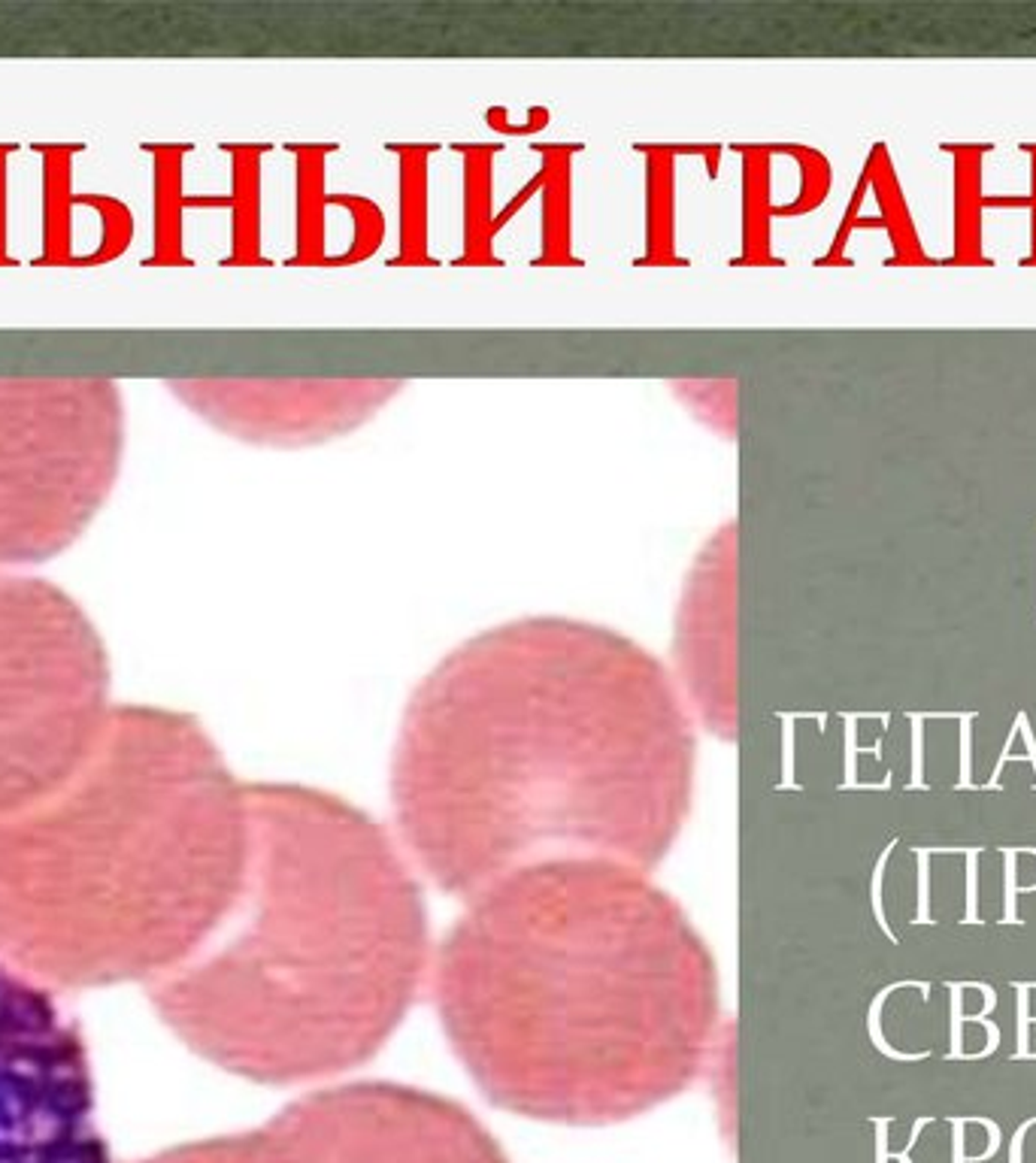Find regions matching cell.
<instances>
[{
	"instance_id": "obj_21",
	"label": "cell",
	"mask_w": 1036,
	"mask_h": 1163,
	"mask_svg": "<svg viewBox=\"0 0 1036 1163\" xmlns=\"http://www.w3.org/2000/svg\"><path fill=\"white\" fill-rule=\"evenodd\" d=\"M949 1121V1127L954 1130L951 1133V1163H970V1155L964 1152V1127H966V1121L964 1118H946Z\"/></svg>"
},
{
	"instance_id": "obj_2",
	"label": "cell",
	"mask_w": 1036,
	"mask_h": 1163,
	"mask_svg": "<svg viewBox=\"0 0 1036 1163\" xmlns=\"http://www.w3.org/2000/svg\"><path fill=\"white\" fill-rule=\"evenodd\" d=\"M431 994L482 1097L545 1124L658 1109L718 1039L700 930L649 870L606 857L542 860L473 894L431 957Z\"/></svg>"
},
{
	"instance_id": "obj_9",
	"label": "cell",
	"mask_w": 1036,
	"mask_h": 1163,
	"mask_svg": "<svg viewBox=\"0 0 1036 1163\" xmlns=\"http://www.w3.org/2000/svg\"><path fill=\"white\" fill-rule=\"evenodd\" d=\"M176 397L218 431L245 443L309 446L373 418L398 379H195L170 382Z\"/></svg>"
},
{
	"instance_id": "obj_14",
	"label": "cell",
	"mask_w": 1036,
	"mask_h": 1163,
	"mask_svg": "<svg viewBox=\"0 0 1036 1163\" xmlns=\"http://www.w3.org/2000/svg\"><path fill=\"white\" fill-rule=\"evenodd\" d=\"M924 721H927V715H909V724H912V778H909V788H927L924 785V755H921V748H924Z\"/></svg>"
},
{
	"instance_id": "obj_4",
	"label": "cell",
	"mask_w": 1036,
	"mask_h": 1163,
	"mask_svg": "<svg viewBox=\"0 0 1036 1163\" xmlns=\"http://www.w3.org/2000/svg\"><path fill=\"white\" fill-rule=\"evenodd\" d=\"M249 852V788L207 731L113 709L71 782L0 815V951L58 982L167 976L234 909Z\"/></svg>"
},
{
	"instance_id": "obj_16",
	"label": "cell",
	"mask_w": 1036,
	"mask_h": 1163,
	"mask_svg": "<svg viewBox=\"0 0 1036 1163\" xmlns=\"http://www.w3.org/2000/svg\"><path fill=\"white\" fill-rule=\"evenodd\" d=\"M1030 984H1015V997H1018V1048H1015V1058L1025 1061L1030 1051V1039H1028V1028H1030Z\"/></svg>"
},
{
	"instance_id": "obj_6",
	"label": "cell",
	"mask_w": 1036,
	"mask_h": 1163,
	"mask_svg": "<svg viewBox=\"0 0 1036 1163\" xmlns=\"http://www.w3.org/2000/svg\"><path fill=\"white\" fill-rule=\"evenodd\" d=\"M128 413L109 376H0V573L58 558L113 497Z\"/></svg>"
},
{
	"instance_id": "obj_22",
	"label": "cell",
	"mask_w": 1036,
	"mask_h": 1163,
	"mask_svg": "<svg viewBox=\"0 0 1036 1163\" xmlns=\"http://www.w3.org/2000/svg\"><path fill=\"white\" fill-rule=\"evenodd\" d=\"M1015 721H1018V733H1021V740H1025V746H1028V761L1033 763V770H1036V740H1033V731H1030V724H1028V715H1025V713H1018V715H1015Z\"/></svg>"
},
{
	"instance_id": "obj_8",
	"label": "cell",
	"mask_w": 1036,
	"mask_h": 1163,
	"mask_svg": "<svg viewBox=\"0 0 1036 1163\" xmlns=\"http://www.w3.org/2000/svg\"><path fill=\"white\" fill-rule=\"evenodd\" d=\"M0 1163H109L86 1043L9 964H0Z\"/></svg>"
},
{
	"instance_id": "obj_11",
	"label": "cell",
	"mask_w": 1036,
	"mask_h": 1163,
	"mask_svg": "<svg viewBox=\"0 0 1036 1163\" xmlns=\"http://www.w3.org/2000/svg\"><path fill=\"white\" fill-rule=\"evenodd\" d=\"M954 261H976L979 258V152L954 149Z\"/></svg>"
},
{
	"instance_id": "obj_7",
	"label": "cell",
	"mask_w": 1036,
	"mask_h": 1163,
	"mask_svg": "<svg viewBox=\"0 0 1036 1163\" xmlns=\"http://www.w3.org/2000/svg\"><path fill=\"white\" fill-rule=\"evenodd\" d=\"M140 1163H512L458 1100L398 1082H352L285 1106L267 1124Z\"/></svg>"
},
{
	"instance_id": "obj_15",
	"label": "cell",
	"mask_w": 1036,
	"mask_h": 1163,
	"mask_svg": "<svg viewBox=\"0 0 1036 1163\" xmlns=\"http://www.w3.org/2000/svg\"><path fill=\"white\" fill-rule=\"evenodd\" d=\"M931 855L934 848H916V857H918V915H916V924H931V912H927V888H931Z\"/></svg>"
},
{
	"instance_id": "obj_10",
	"label": "cell",
	"mask_w": 1036,
	"mask_h": 1163,
	"mask_svg": "<svg viewBox=\"0 0 1036 1163\" xmlns=\"http://www.w3.org/2000/svg\"><path fill=\"white\" fill-rule=\"evenodd\" d=\"M733 530L725 525L694 560L676 615V682L709 731L733 728Z\"/></svg>"
},
{
	"instance_id": "obj_1",
	"label": "cell",
	"mask_w": 1036,
	"mask_h": 1163,
	"mask_svg": "<svg viewBox=\"0 0 1036 1163\" xmlns=\"http://www.w3.org/2000/svg\"><path fill=\"white\" fill-rule=\"evenodd\" d=\"M694 758L688 700L649 649L530 615L463 639L416 685L391 809L416 867L461 900L557 857L654 870L685 827Z\"/></svg>"
},
{
	"instance_id": "obj_3",
	"label": "cell",
	"mask_w": 1036,
	"mask_h": 1163,
	"mask_svg": "<svg viewBox=\"0 0 1036 1163\" xmlns=\"http://www.w3.org/2000/svg\"><path fill=\"white\" fill-rule=\"evenodd\" d=\"M252 852L212 939L161 976L185 1043L261 1085H309L373 1061L431 973L421 885L391 833L306 785H249Z\"/></svg>"
},
{
	"instance_id": "obj_19",
	"label": "cell",
	"mask_w": 1036,
	"mask_h": 1163,
	"mask_svg": "<svg viewBox=\"0 0 1036 1163\" xmlns=\"http://www.w3.org/2000/svg\"><path fill=\"white\" fill-rule=\"evenodd\" d=\"M976 860H979V848H970V852H966V924H979V915H976V900H979L976 897Z\"/></svg>"
},
{
	"instance_id": "obj_5",
	"label": "cell",
	"mask_w": 1036,
	"mask_h": 1163,
	"mask_svg": "<svg viewBox=\"0 0 1036 1163\" xmlns=\"http://www.w3.org/2000/svg\"><path fill=\"white\" fill-rule=\"evenodd\" d=\"M98 627L49 579L0 573V815L64 788L113 709Z\"/></svg>"
},
{
	"instance_id": "obj_20",
	"label": "cell",
	"mask_w": 1036,
	"mask_h": 1163,
	"mask_svg": "<svg viewBox=\"0 0 1036 1163\" xmlns=\"http://www.w3.org/2000/svg\"><path fill=\"white\" fill-rule=\"evenodd\" d=\"M891 848H894V845L885 848V855H882V860H879V870H876V875H872V909H876V919H879L882 930H885V934H888V936L894 939V930L888 927V921H885V915H882V903H879V891H882V870H885V860H888V855H891Z\"/></svg>"
},
{
	"instance_id": "obj_12",
	"label": "cell",
	"mask_w": 1036,
	"mask_h": 1163,
	"mask_svg": "<svg viewBox=\"0 0 1036 1163\" xmlns=\"http://www.w3.org/2000/svg\"><path fill=\"white\" fill-rule=\"evenodd\" d=\"M872 1124H876V1130H879V1142H876V1160L879 1163H888V1160H897V1163H912V1148L918 1145V1139H921V1130L927 1127V1124H934V1118L931 1115H924V1118H918L916 1124H912V1137H909V1145H906V1152H888V1137H885V1130L891 1127V1118H876L872 1121Z\"/></svg>"
},
{
	"instance_id": "obj_17",
	"label": "cell",
	"mask_w": 1036,
	"mask_h": 1163,
	"mask_svg": "<svg viewBox=\"0 0 1036 1163\" xmlns=\"http://www.w3.org/2000/svg\"><path fill=\"white\" fill-rule=\"evenodd\" d=\"M949 991H951V1051H949V1058L954 1061V1058H964V1051H961V1045H964V1033H961V1028H964V988L961 984H949Z\"/></svg>"
},
{
	"instance_id": "obj_13",
	"label": "cell",
	"mask_w": 1036,
	"mask_h": 1163,
	"mask_svg": "<svg viewBox=\"0 0 1036 1163\" xmlns=\"http://www.w3.org/2000/svg\"><path fill=\"white\" fill-rule=\"evenodd\" d=\"M1003 860H1006V912H1003V921L1006 924H1018V909H1015V903H1018V852L1015 848H1006L1003 852Z\"/></svg>"
},
{
	"instance_id": "obj_18",
	"label": "cell",
	"mask_w": 1036,
	"mask_h": 1163,
	"mask_svg": "<svg viewBox=\"0 0 1036 1163\" xmlns=\"http://www.w3.org/2000/svg\"><path fill=\"white\" fill-rule=\"evenodd\" d=\"M976 715H961V778L958 788H973V761H970V743H973V728Z\"/></svg>"
}]
</instances>
